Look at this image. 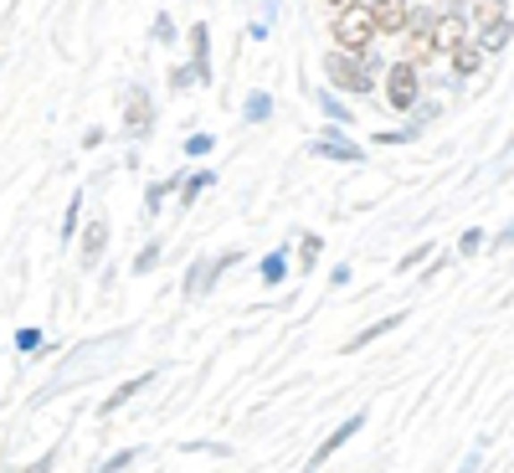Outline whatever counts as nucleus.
I'll return each instance as SVG.
<instances>
[{
    "instance_id": "nucleus-16",
    "label": "nucleus",
    "mask_w": 514,
    "mask_h": 473,
    "mask_svg": "<svg viewBox=\"0 0 514 473\" xmlns=\"http://www.w3.org/2000/svg\"><path fill=\"white\" fill-rule=\"evenodd\" d=\"M242 119L247 123H267V119H273V93L252 88V93H247V103H242Z\"/></svg>"
},
{
    "instance_id": "nucleus-36",
    "label": "nucleus",
    "mask_w": 514,
    "mask_h": 473,
    "mask_svg": "<svg viewBox=\"0 0 514 473\" xmlns=\"http://www.w3.org/2000/svg\"><path fill=\"white\" fill-rule=\"evenodd\" d=\"M324 5H334V11H345V5H350V0H324Z\"/></svg>"
},
{
    "instance_id": "nucleus-20",
    "label": "nucleus",
    "mask_w": 514,
    "mask_h": 473,
    "mask_svg": "<svg viewBox=\"0 0 514 473\" xmlns=\"http://www.w3.org/2000/svg\"><path fill=\"white\" fill-rule=\"evenodd\" d=\"M478 62H484V52H478L473 41H463V46H452V72H463V78H473V72H478Z\"/></svg>"
},
{
    "instance_id": "nucleus-30",
    "label": "nucleus",
    "mask_w": 514,
    "mask_h": 473,
    "mask_svg": "<svg viewBox=\"0 0 514 473\" xmlns=\"http://www.w3.org/2000/svg\"><path fill=\"white\" fill-rule=\"evenodd\" d=\"M478 247H484V232H478V226H473V232H463V237H458V252H463V258H473V252H478Z\"/></svg>"
},
{
    "instance_id": "nucleus-12",
    "label": "nucleus",
    "mask_w": 514,
    "mask_h": 473,
    "mask_svg": "<svg viewBox=\"0 0 514 473\" xmlns=\"http://www.w3.org/2000/svg\"><path fill=\"white\" fill-rule=\"evenodd\" d=\"M407 26H411V41H407V57H401V62L422 67V62L437 52V46H432V16H417V21H407Z\"/></svg>"
},
{
    "instance_id": "nucleus-2",
    "label": "nucleus",
    "mask_w": 514,
    "mask_h": 473,
    "mask_svg": "<svg viewBox=\"0 0 514 473\" xmlns=\"http://www.w3.org/2000/svg\"><path fill=\"white\" fill-rule=\"evenodd\" d=\"M324 78L345 93H370L375 88V52L366 57H345V52H329L324 57Z\"/></svg>"
},
{
    "instance_id": "nucleus-21",
    "label": "nucleus",
    "mask_w": 514,
    "mask_h": 473,
    "mask_svg": "<svg viewBox=\"0 0 514 473\" xmlns=\"http://www.w3.org/2000/svg\"><path fill=\"white\" fill-rule=\"evenodd\" d=\"M170 185L175 181H149V190H144V216H149V222L164 211V190H170Z\"/></svg>"
},
{
    "instance_id": "nucleus-33",
    "label": "nucleus",
    "mask_w": 514,
    "mask_h": 473,
    "mask_svg": "<svg viewBox=\"0 0 514 473\" xmlns=\"http://www.w3.org/2000/svg\"><path fill=\"white\" fill-rule=\"evenodd\" d=\"M52 463H57V452H41L37 463H26L21 473H52Z\"/></svg>"
},
{
    "instance_id": "nucleus-1",
    "label": "nucleus",
    "mask_w": 514,
    "mask_h": 473,
    "mask_svg": "<svg viewBox=\"0 0 514 473\" xmlns=\"http://www.w3.org/2000/svg\"><path fill=\"white\" fill-rule=\"evenodd\" d=\"M123 345H129V329H114V334H103V340H88L82 350H72V355L62 360L57 381H46V386L37 391V401H41V396H57V391H67V386H78V381H88V376H98V366L108 360V355H119Z\"/></svg>"
},
{
    "instance_id": "nucleus-27",
    "label": "nucleus",
    "mask_w": 514,
    "mask_h": 473,
    "mask_svg": "<svg viewBox=\"0 0 514 473\" xmlns=\"http://www.w3.org/2000/svg\"><path fill=\"white\" fill-rule=\"evenodd\" d=\"M211 149H216L211 134H190V139H185V155H190V160H201V155H211Z\"/></svg>"
},
{
    "instance_id": "nucleus-11",
    "label": "nucleus",
    "mask_w": 514,
    "mask_h": 473,
    "mask_svg": "<svg viewBox=\"0 0 514 473\" xmlns=\"http://www.w3.org/2000/svg\"><path fill=\"white\" fill-rule=\"evenodd\" d=\"M190 72H196V82H211V26L206 21L190 26Z\"/></svg>"
},
{
    "instance_id": "nucleus-13",
    "label": "nucleus",
    "mask_w": 514,
    "mask_h": 473,
    "mask_svg": "<svg viewBox=\"0 0 514 473\" xmlns=\"http://www.w3.org/2000/svg\"><path fill=\"white\" fill-rule=\"evenodd\" d=\"M103 247H108V222H103V216H93V222H88V232H82V267H98Z\"/></svg>"
},
{
    "instance_id": "nucleus-23",
    "label": "nucleus",
    "mask_w": 514,
    "mask_h": 473,
    "mask_svg": "<svg viewBox=\"0 0 514 473\" xmlns=\"http://www.w3.org/2000/svg\"><path fill=\"white\" fill-rule=\"evenodd\" d=\"M319 252H324V237L304 232V237H299V267H314V263H319Z\"/></svg>"
},
{
    "instance_id": "nucleus-32",
    "label": "nucleus",
    "mask_w": 514,
    "mask_h": 473,
    "mask_svg": "<svg viewBox=\"0 0 514 473\" xmlns=\"http://www.w3.org/2000/svg\"><path fill=\"white\" fill-rule=\"evenodd\" d=\"M170 88H196V72H190V67H175V72H170Z\"/></svg>"
},
{
    "instance_id": "nucleus-3",
    "label": "nucleus",
    "mask_w": 514,
    "mask_h": 473,
    "mask_svg": "<svg viewBox=\"0 0 514 473\" xmlns=\"http://www.w3.org/2000/svg\"><path fill=\"white\" fill-rule=\"evenodd\" d=\"M370 37H375V26H370L366 0H350L345 11L334 16V41H340V52H345V57H366Z\"/></svg>"
},
{
    "instance_id": "nucleus-8",
    "label": "nucleus",
    "mask_w": 514,
    "mask_h": 473,
    "mask_svg": "<svg viewBox=\"0 0 514 473\" xmlns=\"http://www.w3.org/2000/svg\"><path fill=\"white\" fill-rule=\"evenodd\" d=\"M366 11H370V26H375V31H407V21H411L407 0H370Z\"/></svg>"
},
{
    "instance_id": "nucleus-28",
    "label": "nucleus",
    "mask_w": 514,
    "mask_h": 473,
    "mask_svg": "<svg viewBox=\"0 0 514 473\" xmlns=\"http://www.w3.org/2000/svg\"><path fill=\"white\" fill-rule=\"evenodd\" d=\"M78 211H82V190L67 201V211H62V237H72V232H78Z\"/></svg>"
},
{
    "instance_id": "nucleus-15",
    "label": "nucleus",
    "mask_w": 514,
    "mask_h": 473,
    "mask_svg": "<svg viewBox=\"0 0 514 473\" xmlns=\"http://www.w3.org/2000/svg\"><path fill=\"white\" fill-rule=\"evenodd\" d=\"M401 319H407V314H386V319H375V325H370V329H360V334H355V340H350V355H355V350H366L370 345V340H381V334H391V329H396V325H401Z\"/></svg>"
},
{
    "instance_id": "nucleus-10",
    "label": "nucleus",
    "mask_w": 514,
    "mask_h": 473,
    "mask_svg": "<svg viewBox=\"0 0 514 473\" xmlns=\"http://www.w3.org/2000/svg\"><path fill=\"white\" fill-rule=\"evenodd\" d=\"M463 37H468V21H463V11H448V16L432 21V46H437V52L463 46Z\"/></svg>"
},
{
    "instance_id": "nucleus-9",
    "label": "nucleus",
    "mask_w": 514,
    "mask_h": 473,
    "mask_svg": "<svg viewBox=\"0 0 514 473\" xmlns=\"http://www.w3.org/2000/svg\"><path fill=\"white\" fill-rule=\"evenodd\" d=\"M314 155H324V160H334V165H360V160H366V149H360V144H350L340 129H329L324 139H314Z\"/></svg>"
},
{
    "instance_id": "nucleus-18",
    "label": "nucleus",
    "mask_w": 514,
    "mask_h": 473,
    "mask_svg": "<svg viewBox=\"0 0 514 473\" xmlns=\"http://www.w3.org/2000/svg\"><path fill=\"white\" fill-rule=\"evenodd\" d=\"M149 381H155V370H139V376H134V381H123V386L114 391V396H108V401H103V411H119L123 401H129V396H134V391H144V386H149Z\"/></svg>"
},
{
    "instance_id": "nucleus-4",
    "label": "nucleus",
    "mask_w": 514,
    "mask_h": 473,
    "mask_svg": "<svg viewBox=\"0 0 514 473\" xmlns=\"http://www.w3.org/2000/svg\"><path fill=\"white\" fill-rule=\"evenodd\" d=\"M149 129H155V98H149L144 82H134L129 98H123V134L129 139H149Z\"/></svg>"
},
{
    "instance_id": "nucleus-7",
    "label": "nucleus",
    "mask_w": 514,
    "mask_h": 473,
    "mask_svg": "<svg viewBox=\"0 0 514 473\" xmlns=\"http://www.w3.org/2000/svg\"><path fill=\"white\" fill-rule=\"evenodd\" d=\"M360 427H366V411H355V417H345V427H340V432H329L324 443H319V452H314V458L304 463V473H319V469L329 463V452H340V448H345V443H350V437H355Z\"/></svg>"
},
{
    "instance_id": "nucleus-14",
    "label": "nucleus",
    "mask_w": 514,
    "mask_h": 473,
    "mask_svg": "<svg viewBox=\"0 0 514 473\" xmlns=\"http://www.w3.org/2000/svg\"><path fill=\"white\" fill-rule=\"evenodd\" d=\"M257 278H263V288H278L288 278V247H273L263 263H257Z\"/></svg>"
},
{
    "instance_id": "nucleus-24",
    "label": "nucleus",
    "mask_w": 514,
    "mask_h": 473,
    "mask_svg": "<svg viewBox=\"0 0 514 473\" xmlns=\"http://www.w3.org/2000/svg\"><path fill=\"white\" fill-rule=\"evenodd\" d=\"M319 108H324L329 119H334V129H345V123H355V119H350V108H345V103H340V98H334L329 88H324V93H319Z\"/></svg>"
},
{
    "instance_id": "nucleus-35",
    "label": "nucleus",
    "mask_w": 514,
    "mask_h": 473,
    "mask_svg": "<svg viewBox=\"0 0 514 473\" xmlns=\"http://www.w3.org/2000/svg\"><path fill=\"white\" fill-rule=\"evenodd\" d=\"M329 283H334V288H345V283H350V263H340V267H334V273H329Z\"/></svg>"
},
{
    "instance_id": "nucleus-29",
    "label": "nucleus",
    "mask_w": 514,
    "mask_h": 473,
    "mask_svg": "<svg viewBox=\"0 0 514 473\" xmlns=\"http://www.w3.org/2000/svg\"><path fill=\"white\" fill-rule=\"evenodd\" d=\"M16 350H21V355L41 350V329H16Z\"/></svg>"
},
{
    "instance_id": "nucleus-34",
    "label": "nucleus",
    "mask_w": 514,
    "mask_h": 473,
    "mask_svg": "<svg viewBox=\"0 0 514 473\" xmlns=\"http://www.w3.org/2000/svg\"><path fill=\"white\" fill-rule=\"evenodd\" d=\"M129 463H134V452H119V458H108V463H103L98 473H123Z\"/></svg>"
},
{
    "instance_id": "nucleus-31",
    "label": "nucleus",
    "mask_w": 514,
    "mask_h": 473,
    "mask_svg": "<svg viewBox=\"0 0 514 473\" xmlns=\"http://www.w3.org/2000/svg\"><path fill=\"white\" fill-rule=\"evenodd\" d=\"M417 263H427V247H411L407 258L396 263V273H411V267H417Z\"/></svg>"
},
{
    "instance_id": "nucleus-5",
    "label": "nucleus",
    "mask_w": 514,
    "mask_h": 473,
    "mask_svg": "<svg viewBox=\"0 0 514 473\" xmlns=\"http://www.w3.org/2000/svg\"><path fill=\"white\" fill-rule=\"evenodd\" d=\"M237 263V252H222V258H196V263L185 267V299H206L211 288H216V278H222V267Z\"/></svg>"
},
{
    "instance_id": "nucleus-25",
    "label": "nucleus",
    "mask_w": 514,
    "mask_h": 473,
    "mask_svg": "<svg viewBox=\"0 0 514 473\" xmlns=\"http://www.w3.org/2000/svg\"><path fill=\"white\" fill-rule=\"evenodd\" d=\"M149 37L160 41V46H175V21L160 11V16H155V26H149Z\"/></svg>"
},
{
    "instance_id": "nucleus-6",
    "label": "nucleus",
    "mask_w": 514,
    "mask_h": 473,
    "mask_svg": "<svg viewBox=\"0 0 514 473\" xmlns=\"http://www.w3.org/2000/svg\"><path fill=\"white\" fill-rule=\"evenodd\" d=\"M417 93H422V82H417V67H411V62H396V67L386 72V103H391V108H401V114H411Z\"/></svg>"
},
{
    "instance_id": "nucleus-22",
    "label": "nucleus",
    "mask_w": 514,
    "mask_h": 473,
    "mask_svg": "<svg viewBox=\"0 0 514 473\" xmlns=\"http://www.w3.org/2000/svg\"><path fill=\"white\" fill-rule=\"evenodd\" d=\"M160 258H164V242L155 237V242H144V252L134 258V273H139V278H144V273H155V267H160Z\"/></svg>"
},
{
    "instance_id": "nucleus-17",
    "label": "nucleus",
    "mask_w": 514,
    "mask_h": 473,
    "mask_svg": "<svg viewBox=\"0 0 514 473\" xmlns=\"http://www.w3.org/2000/svg\"><path fill=\"white\" fill-rule=\"evenodd\" d=\"M473 46H478V52H504V46H510V16L493 21V26H484V37L473 41Z\"/></svg>"
},
{
    "instance_id": "nucleus-26",
    "label": "nucleus",
    "mask_w": 514,
    "mask_h": 473,
    "mask_svg": "<svg viewBox=\"0 0 514 473\" xmlns=\"http://www.w3.org/2000/svg\"><path fill=\"white\" fill-rule=\"evenodd\" d=\"M473 16L484 21V26H493V21H504V0H478V5H473Z\"/></svg>"
},
{
    "instance_id": "nucleus-19",
    "label": "nucleus",
    "mask_w": 514,
    "mask_h": 473,
    "mask_svg": "<svg viewBox=\"0 0 514 473\" xmlns=\"http://www.w3.org/2000/svg\"><path fill=\"white\" fill-rule=\"evenodd\" d=\"M211 185H216V175H211V170H196V175L181 185V206H196L206 190H211Z\"/></svg>"
}]
</instances>
